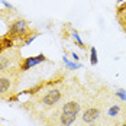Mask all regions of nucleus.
<instances>
[{
	"instance_id": "15",
	"label": "nucleus",
	"mask_w": 126,
	"mask_h": 126,
	"mask_svg": "<svg viewBox=\"0 0 126 126\" xmlns=\"http://www.w3.org/2000/svg\"><path fill=\"white\" fill-rule=\"evenodd\" d=\"M120 20L123 25H126V12H123V10H120Z\"/></svg>"
},
{
	"instance_id": "11",
	"label": "nucleus",
	"mask_w": 126,
	"mask_h": 126,
	"mask_svg": "<svg viewBox=\"0 0 126 126\" xmlns=\"http://www.w3.org/2000/svg\"><path fill=\"white\" fill-rule=\"evenodd\" d=\"M119 110H120L119 104H113V106L107 110V114H109L110 117H114V116H117V114H119Z\"/></svg>"
},
{
	"instance_id": "13",
	"label": "nucleus",
	"mask_w": 126,
	"mask_h": 126,
	"mask_svg": "<svg viewBox=\"0 0 126 126\" xmlns=\"http://www.w3.org/2000/svg\"><path fill=\"white\" fill-rule=\"evenodd\" d=\"M71 36H73V38L76 39V42L78 44V45H80V48H86V47H84V42L81 41V38H80V35L77 33L76 31H73V32H71Z\"/></svg>"
},
{
	"instance_id": "2",
	"label": "nucleus",
	"mask_w": 126,
	"mask_h": 126,
	"mask_svg": "<svg viewBox=\"0 0 126 126\" xmlns=\"http://www.w3.org/2000/svg\"><path fill=\"white\" fill-rule=\"evenodd\" d=\"M61 97H63L61 90L52 88V90H49L47 94H44V97L41 99V101H42V104H44L45 107H54L58 101L61 100Z\"/></svg>"
},
{
	"instance_id": "6",
	"label": "nucleus",
	"mask_w": 126,
	"mask_h": 126,
	"mask_svg": "<svg viewBox=\"0 0 126 126\" xmlns=\"http://www.w3.org/2000/svg\"><path fill=\"white\" fill-rule=\"evenodd\" d=\"M15 58L10 52H1L0 54V73H4L9 70V67L13 65Z\"/></svg>"
},
{
	"instance_id": "17",
	"label": "nucleus",
	"mask_w": 126,
	"mask_h": 126,
	"mask_svg": "<svg viewBox=\"0 0 126 126\" xmlns=\"http://www.w3.org/2000/svg\"><path fill=\"white\" fill-rule=\"evenodd\" d=\"M71 57H73V60H74V61H77V63H78V60H80V57L77 55L76 52H73V54H71Z\"/></svg>"
},
{
	"instance_id": "12",
	"label": "nucleus",
	"mask_w": 126,
	"mask_h": 126,
	"mask_svg": "<svg viewBox=\"0 0 126 126\" xmlns=\"http://www.w3.org/2000/svg\"><path fill=\"white\" fill-rule=\"evenodd\" d=\"M114 96H116V97H119L122 101H126V90H123V88H119V90H116Z\"/></svg>"
},
{
	"instance_id": "18",
	"label": "nucleus",
	"mask_w": 126,
	"mask_h": 126,
	"mask_svg": "<svg viewBox=\"0 0 126 126\" xmlns=\"http://www.w3.org/2000/svg\"><path fill=\"white\" fill-rule=\"evenodd\" d=\"M123 9H126V3L123 4V7H120V10H123Z\"/></svg>"
},
{
	"instance_id": "19",
	"label": "nucleus",
	"mask_w": 126,
	"mask_h": 126,
	"mask_svg": "<svg viewBox=\"0 0 126 126\" xmlns=\"http://www.w3.org/2000/svg\"><path fill=\"white\" fill-rule=\"evenodd\" d=\"M122 126H126V123H123V125H122Z\"/></svg>"
},
{
	"instance_id": "14",
	"label": "nucleus",
	"mask_w": 126,
	"mask_h": 126,
	"mask_svg": "<svg viewBox=\"0 0 126 126\" xmlns=\"http://www.w3.org/2000/svg\"><path fill=\"white\" fill-rule=\"evenodd\" d=\"M36 38H38V35H31V36H29V38L25 41V44H23V45H25V47H28L29 44H32V42H33Z\"/></svg>"
},
{
	"instance_id": "3",
	"label": "nucleus",
	"mask_w": 126,
	"mask_h": 126,
	"mask_svg": "<svg viewBox=\"0 0 126 126\" xmlns=\"http://www.w3.org/2000/svg\"><path fill=\"white\" fill-rule=\"evenodd\" d=\"M44 61H47V57L44 54H39V55H35V57H28L20 64V71H28V70L36 67L41 63H44Z\"/></svg>"
},
{
	"instance_id": "5",
	"label": "nucleus",
	"mask_w": 126,
	"mask_h": 126,
	"mask_svg": "<svg viewBox=\"0 0 126 126\" xmlns=\"http://www.w3.org/2000/svg\"><path fill=\"white\" fill-rule=\"evenodd\" d=\"M81 110V104L78 101L74 100H70V101H65L61 107V113H67V114H73V116H77Z\"/></svg>"
},
{
	"instance_id": "4",
	"label": "nucleus",
	"mask_w": 126,
	"mask_h": 126,
	"mask_svg": "<svg viewBox=\"0 0 126 126\" xmlns=\"http://www.w3.org/2000/svg\"><path fill=\"white\" fill-rule=\"evenodd\" d=\"M100 109H97V107H88L87 110H84V113H83V122L84 123H87V125H93L96 120H99V117H100Z\"/></svg>"
},
{
	"instance_id": "1",
	"label": "nucleus",
	"mask_w": 126,
	"mask_h": 126,
	"mask_svg": "<svg viewBox=\"0 0 126 126\" xmlns=\"http://www.w3.org/2000/svg\"><path fill=\"white\" fill-rule=\"evenodd\" d=\"M28 32H29L28 22L23 20V19H19V20H15L10 25L9 32H7V36L9 38H20V36H25Z\"/></svg>"
},
{
	"instance_id": "7",
	"label": "nucleus",
	"mask_w": 126,
	"mask_h": 126,
	"mask_svg": "<svg viewBox=\"0 0 126 126\" xmlns=\"http://www.w3.org/2000/svg\"><path fill=\"white\" fill-rule=\"evenodd\" d=\"M77 120V116L73 114H67V113H61L58 116V123L60 126H73Z\"/></svg>"
},
{
	"instance_id": "16",
	"label": "nucleus",
	"mask_w": 126,
	"mask_h": 126,
	"mask_svg": "<svg viewBox=\"0 0 126 126\" xmlns=\"http://www.w3.org/2000/svg\"><path fill=\"white\" fill-rule=\"evenodd\" d=\"M0 1H1V3H3V4H4L6 7H7V9H10V10H15V7H13V6L10 4V3H7L6 0H0Z\"/></svg>"
},
{
	"instance_id": "10",
	"label": "nucleus",
	"mask_w": 126,
	"mask_h": 126,
	"mask_svg": "<svg viewBox=\"0 0 126 126\" xmlns=\"http://www.w3.org/2000/svg\"><path fill=\"white\" fill-rule=\"evenodd\" d=\"M90 63H91V65H97V63H99L97 49H96L94 47H91V51H90Z\"/></svg>"
},
{
	"instance_id": "8",
	"label": "nucleus",
	"mask_w": 126,
	"mask_h": 126,
	"mask_svg": "<svg viewBox=\"0 0 126 126\" xmlns=\"http://www.w3.org/2000/svg\"><path fill=\"white\" fill-rule=\"evenodd\" d=\"M12 87V78L7 76H0V96L6 94Z\"/></svg>"
},
{
	"instance_id": "9",
	"label": "nucleus",
	"mask_w": 126,
	"mask_h": 126,
	"mask_svg": "<svg viewBox=\"0 0 126 126\" xmlns=\"http://www.w3.org/2000/svg\"><path fill=\"white\" fill-rule=\"evenodd\" d=\"M63 61H64V64L70 68V70H78V68H81L83 65L81 64H78V63H73V61H70L67 57H63Z\"/></svg>"
}]
</instances>
